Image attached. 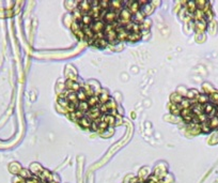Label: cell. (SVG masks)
Returning <instances> with one entry per match:
<instances>
[{"mask_svg":"<svg viewBox=\"0 0 218 183\" xmlns=\"http://www.w3.org/2000/svg\"><path fill=\"white\" fill-rule=\"evenodd\" d=\"M148 0H85L72 9V30L79 41L96 48L142 39L154 10Z\"/></svg>","mask_w":218,"mask_h":183,"instance_id":"6da1fadb","label":"cell"},{"mask_svg":"<svg viewBox=\"0 0 218 183\" xmlns=\"http://www.w3.org/2000/svg\"><path fill=\"white\" fill-rule=\"evenodd\" d=\"M57 101L72 121L90 132H107L120 119L118 106L109 92L92 83L69 79Z\"/></svg>","mask_w":218,"mask_h":183,"instance_id":"7a4b0ae2","label":"cell"},{"mask_svg":"<svg viewBox=\"0 0 218 183\" xmlns=\"http://www.w3.org/2000/svg\"><path fill=\"white\" fill-rule=\"evenodd\" d=\"M170 110L189 127L203 133L218 129V93L189 90L171 96Z\"/></svg>","mask_w":218,"mask_h":183,"instance_id":"3957f363","label":"cell"},{"mask_svg":"<svg viewBox=\"0 0 218 183\" xmlns=\"http://www.w3.org/2000/svg\"><path fill=\"white\" fill-rule=\"evenodd\" d=\"M16 183H58L49 176H42L41 174H32L23 176Z\"/></svg>","mask_w":218,"mask_h":183,"instance_id":"277c9868","label":"cell"},{"mask_svg":"<svg viewBox=\"0 0 218 183\" xmlns=\"http://www.w3.org/2000/svg\"><path fill=\"white\" fill-rule=\"evenodd\" d=\"M166 174H151L146 178H135L131 181V183H165Z\"/></svg>","mask_w":218,"mask_h":183,"instance_id":"5b68a950","label":"cell"}]
</instances>
